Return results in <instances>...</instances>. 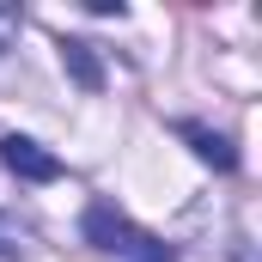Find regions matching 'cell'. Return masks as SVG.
<instances>
[{"mask_svg": "<svg viewBox=\"0 0 262 262\" xmlns=\"http://www.w3.org/2000/svg\"><path fill=\"white\" fill-rule=\"evenodd\" d=\"M85 238L104 244V250H116V256H128V262H177V250H171L165 238L140 232V226L122 220L110 201H92V207H85Z\"/></svg>", "mask_w": 262, "mask_h": 262, "instance_id": "1", "label": "cell"}, {"mask_svg": "<svg viewBox=\"0 0 262 262\" xmlns=\"http://www.w3.org/2000/svg\"><path fill=\"white\" fill-rule=\"evenodd\" d=\"M0 165H6L12 177H25V183H55V177H61V159H55L49 146L25 140V134H6V140H0Z\"/></svg>", "mask_w": 262, "mask_h": 262, "instance_id": "2", "label": "cell"}, {"mask_svg": "<svg viewBox=\"0 0 262 262\" xmlns=\"http://www.w3.org/2000/svg\"><path fill=\"white\" fill-rule=\"evenodd\" d=\"M183 140L195 146L201 159L213 165V171H238V152H232V140L226 134H213V128H195V122H183Z\"/></svg>", "mask_w": 262, "mask_h": 262, "instance_id": "3", "label": "cell"}, {"mask_svg": "<svg viewBox=\"0 0 262 262\" xmlns=\"http://www.w3.org/2000/svg\"><path fill=\"white\" fill-rule=\"evenodd\" d=\"M61 61H67V73H73L85 92H104V67H98V55H92V43L67 37V43H61Z\"/></svg>", "mask_w": 262, "mask_h": 262, "instance_id": "4", "label": "cell"}, {"mask_svg": "<svg viewBox=\"0 0 262 262\" xmlns=\"http://www.w3.org/2000/svg\"><path fill=\"white\" fill-rule=\"evenodd\" d=\"M25 244H31L25 226H18L12 213H0V256H25Z\"/></svg>", "mask_w": 262, "mask_h": 262, "instance_id": "5", "label": "cell"}, {"mask_svg": "<svg viewBox=\"0 0 262 262\" xmlns=\"http://www.w3.org/2000/svg\"><path fill=\"white\" fill-rule=\"evenodd\" d=\"M12 37H18V12H12V6H0V49H6Z\"/></svg>", "mask_w": 262, "mask_h": 262, "instance_id": "6", "label": "cell"}]
</instances>
